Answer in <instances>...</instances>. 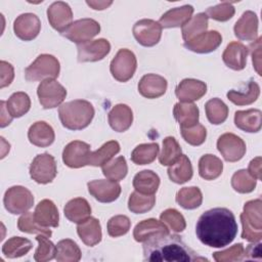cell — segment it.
Instances as JSON below:
<instances>
[{
  "label": "cell",
  "mask_w": 262,
  "mask_h": 262,
  "mask_svg": "<svg viewBox=\"0 0 262 262\" xmlns=\"http://www.w3.org/2000/svg\"><path fill=\"white\" fill-rule=\"evenodd\" d=\"M181 156V147L177 140L168 136L163 140V149L159 156V162L163 166L173 165Z\"/></svg>",
  "instance_id": "cell-45"
},
{
  "label": "cell",
  "mask_w": 262,
  "mask_h": 262,
  "mask_svg": "<svg viewBox=\"0 0 262 262\" xmlns=\"http://www.w3.org/2000/svg\"><path fill=\"white\" fill-rule=\"evenodd\" d=\"M217 148L227 162H237L246 154L245 141L233 133H224L217 140Z\"/></svg>",
  "instance_id": "cell-12"
},
{
  "label": "cell",
  "mask_w": 262,
  "mask_h": 262,
  "mask_svg": "<svg viewBox=\"0 0 262 262\" xmlns=\"http://www.w3.org/2000/svg\"><path fill=\"white\" fill-rule=\"evenodd\" d=\"M173 115L181 128H190L199 122V108L191 102H178L174 105Z\"/></svg>",
  "instance_id": "cell-30"
},
{
  "label": "cell",
  "mask_w": 262,
  "mask_h": 262,
  "mask_svg": "<svg viewBox=\"0 0 262 262\" xmlns=\"http://www.w3.org/2000/svg\"><path fill=\"white\" fill-rule=\"evenodd\" d=\"M226 95L227 98L236 105H248L257 100L260 95V87L254 80H250L245 88L229 90Z\"/></svg>",
  "instance_id": "cell-32"
},
{
  "label": "cell",
  "mask_w": 262,
  "mask_h": 262,
  "mask_svg": "<svg viewBox=\"0 0 262 262\" xmlns=\"http://www.w3.org/2000/svg\"><path fill=\"white\" fill-rule=\"evenodd\" d=\"M195 233L205 246L223 248L235 238L237 223L229 209L214 208L201 215L196 222Z\"/></svg>",
  "instance_id": "cell-1"
},
{
  "label": "cell",
  "mask_w": 262,
  "mask_h": 262,
  "mask_svg": "<svg viewBox=\"0 0 262 262\" xmlns=\"http://www.w3.org/2000/svg\"><path fill=\"white\" fill-rule=\"evenodd\" d=\"M34 218L43 227H57L59 214L55 204L50 200H42L35 208Z\"/></svg>",
  "instance_id": "cell-24"
},
{
  "label": "cell",
  "mask_w": 262,
  "mask_h": 262,
  "mask_svg": "<svg viewBox=\"0 0 262 262\" xmlns=\"http://www.w3.org/2000/svg\"><path fill=\"white\" fill-rule=\"evenodd\" d=\"M160 185V177L151 170L138 172L133 178V187L143 194H154Z\"/></svg>",
  "instance_id": "cell-33"
},
{
  "label": "cell",
  "mask_w": 262,
  "mask_h": 262,
  "mask_svg": "<svg viewBox=\"0 0 262 262\" xmlns=\"http://www.w3.org/2000/svg\"><path fill=\"white\" fill-rule=\"evenodd\" d=\"M223 171L222 161L214 155H204L199 161V174L206 180L218 178Z\"/></svg>",
  "instance_id": "cell-34"
},
{
  "label": "cell",
  "mask_w": 262,
  "mask_h": 262,
  "mask_svg": "<svg viewBox=\"0 0 262 262\" xmlns=\"http://www.w3.org/2000/svg\"><path fill=\"white\" fill-rule=\"evenodd\" d=\"M168 175L169 178L177 184L189 181L192 177V166L188 157L181 155L180 158L169 167Z\"/></svg>",
  "instance_id": "cell-35"
},
{
  "label": "cell",
  "mask_w": 262,
  "mask_h": 262,
  "mask_svg": "<svg viewBox=\"0 0 262 262\" xmlns=\"http://www.w3.org/2000/svg\"><path fill=\"white\" fill-rule=\"evenodd\" d=\"M176 202L184 209L193 210L202 205L203 194L201 189L196 186L183 187L177 192Z\"/></svg>",
  "instance_id": "cell-40"
},
{
  "label": "cell",
  "mask_w": 262,
  "mask_h": 262,
  "mask_svg": "<svg viewBox=\"0 0 262 262\" xmlns=\"http://www.w3.org/2000/svg\"><path fill=\"white\" fill-rule=\"evenodd\" d=\"M6 106L13 118H20L30 111L31 99L25 92H15L6 101Z\"/></svg>",
  "instance_id": "cell-42"
},
{
  "label": "cell",
  "mask_w": 262,
  "mask_h": 262,
  "mask_svg": "<svg viewBox=\"0 0 262 262\" xmlns=\"http://www.w3.org/2000/svg\"><path fill=\"white\" fill-rule=\"evenodd\" d=\"M143 260L148 262H194L208 261L199 256L177 234L154 236L143 245Z\"/></svg>",
  "instance_id": "cell-2"
},
{
  "label": "cell",
  "mask_w": 262,
  "mask_h": 262,
  "mask_svg": "<svg viewBox=\"0 0 262 262\" xmlns=\"http://www.w3.org/2000/svg\"><path fill=\"white\" fill-rule=\"evenodd\" d=\"M137 68L135 54L129 49H120L111 61L110 70L112 76L119 82L130 80Z\"/></svg>",
  "instance_id": "cell-7"
},
{
  "label": "cell",
  "mask_w": 262,
  "mask_h": 262,
  "mask_svg": "<svg viewBox=\"0 0 262 262\" xmlns=\"http://www.w3.org/2000/svg\"><path fill=\"white\" fill-rule=\"evenodd\" d=\"M136 41L145 47H151L159 43L162 36V26L152 19H140L132 29Z\"/></svg>",
  "instance_id": "cell-11"
},
{
  "label": "cell",
  "mask_w": 262,
  "mask_h": 262,
  "mask_svg": "<svg viewBox=\"0 0 262 262\" xmlns=\"http://www.w3.org/2000/svg\"><path fill=\"white\" fill-rule=\"evenodd\" d=\"M235 9L230 2H222L216 6L209 7L206 11L208 17L218 21H227L234 15Z\"/></svg>",
  "instance_id": "cell-53"
},
{
  "label": "cell",
  "mask_w": 262,
  "mask_h": 262,
  "mask_svg": "<svg viewBox=\"0 0 262 262\" xmlns=\"http://www.w3.org/2000/svg\"><path fill=\"white\" fill-rule=\"evenodd\" d=\"M206 83L195 79H184L175 89V94L181 102H192L199 100L206 94Z\"/></svg>",
  "instance_id": "cell-19"
},
{
  "label": "cell",
  "mask_w": 262,
  "mask_h": 262,
  "mask_svg": "<svg viewBox=\"0 0 262 262\" xmlns=\"http://www.w3.org/2000/svg\"><path fill=\"white\" fill-rule=\"evenodd\" d=\"M108 124L117 132H124L130 128L133 122L132 110L123 103L116 104L108 113Z\"/></svg>",
  "instance_id": "cell-25"
},
{
  "label": "cell",
  "mask_w": 262,
  "mask_h": 262,
  "mask_svg": "<svg viewBox=\"0 0 262 262\" xmlns=\"http://www.w3.org/2000/svg\"><path fill=\"white\" fill-rule=\"evenodd\" d=\"M0 108H1V116H0V120H1V121H0V126H1V128H4V127L8 126V125L11 123L13 117L9 114V112H8V110H7V106H6V102H5L4 100H1V102H0Z\"/></svg>",
  "instance_id": "cell-59"
},
{
  "label": "cell",
  "mask_w": 262,
  "mask_h": 262,
  "mask_svg": "<svg viewBox=\"0 0 262 262\" xmlns=\"http://www.w3.org/2000/svg\"><path fill=\"white\" fill-rule=\"evenodd\" d=\"M244 260H261V243L255 242L247 247L244 251Z\"/></svg>",
  "instance_id": "cell-57"
},
{
  "label": "cell",
  "mask_w": 262,
  "mask_h": 262,
  "mask_svg": "<svg viewBox=\"0 0 262 262\" xmlns=\"http://www.w3.org/2000/svg\"><path fill=\"white\" fill-rule=\"evenodd\" d=\"M63 213L71 222L79 224L90 217L91 207L85 199L76 198L66 204Z\"/></svg>",
  "instance_id": "cell-31"
},
{
  "label": "cell",
  "mask_w": 262,
  "mask_h": 262,
  "mask_svg": "<svg viewBox=\"0 0 262 262\" xmlns=\"http://www.w3.org/2000/svg\"><path fill=\"white\" fill-rule=\"evenodd\" d=\"M256 183L257 179L245 169L236 171L231 177V186L239 193H249L253 191L256 187Z\"/></svg>",
  "instance_id": "cell-47"
},
{
  "label": "cell",
  "mask_w": 262,
  "mask_h": 262,
  "mask_svg": "<svg viewBox=\"0 0 262 262\" xmlns=\"http://www.w3.org/2000/svg\"><path fill=\"white\" fill-rule=\"evenodd\" d=\"M58 116L64 128L82 130L91 123L94 117V107L87 100L75 99L62 103L58 108Z\"/></svg>",
  "instance_id": "cell-3"
},
{
  "label": "cell",
  "mask_w": 262,
  "mask_h": 262,
  "mask_svg": "<svg viewBox=\"0 0 262 262\" xmlns=\"http://www.w3.org/2000/svg\"><path fill=\"white\" fill-rule=\"evenodd\" d=\"M37 94L41 105L47 110L60 105L67 96V90L56 80L45 79L39 84Z\"/></svg>",
  "instance_id": "cell-9"
},
{
  "label": "cell",
  "mask_w": 262,
  "mask_h": 262,
  "mask_svg": "<svg viewBox=\"0 0 262 262\" xmlns=\"http://www.w3.org/2000/svg\"><path fill=\"white\" fill-rule=\"evenodd\" d=\"M248 172L255 178L260 180L262 178L261 176V158L257 157L255 159H253L250 164H249V168H248Z\"/></svg>",
  "instance_id": "cell-58"
},
{
  "label": "cell",
  "mask_w": 262,
  "mask_h": 262,
  "mask_svg": "<svg viewBox=\"0 0 262 262\" xmlns=\"http://www.w3.org/2000/svg\"><path fill=\"white\" fill-rule=\"evenodd\" d=\"M261 40L262 38L259 37L256 41H254L253 44L250 45L251 53H252V61L254 64V68L259 76H261Z\"/></svg>",
  "instance_id": "cell-56"
},
{
  "label": "cell",
  "mask_w": 262,
  "mask_h": 262,
  "mask_svg": "<svg viewBox=\"0 0 262 262\" xmlns=\"http://www.w3.org/2000/svg\"><path fill=\"white\" fill-rule=\"evenodd\" d=\"M33 245L31 241L20 236H12L7 239L2 246V253L7 258H18L26 255Z\"/></svg>",
  "instance_id": "cell-38"
},
{
  "label": "cell",
  "mask_w": 262,
  "mask_h": 262,
  "mask_svg": "<svg viewBox=\"0 0 262 262\" xmlns=\"http://www.w3.org/2000/svg\"><path fill=\"white\" fill-rule=\"evenodd\" d=\"M208 18L205 12L192 16L181 29L183 40L187 42L205 33L208 29Z\"/></svg>",
  "instance_id": "cell-37"
},
{
  "label": "cell",
  "mask_w": 262,
  "mask_h": 262,
  "mask_svg": "<svg viewBox=\"0 0 262 262\" xmlns=\"http://www.w3.org/2000/svg\"><path fill=\"white\" fill-rule=\"evenodd\" d=\"M262 201L260 199L249 201L241 214L243 225L242 237L249 242H260L262 238Z\"/></svg>",
  "instance_id": "cell-4"
},
{
  "label": "cell",
  "mask_w": 262,
  "mask_h": 262,
  "mask_svg": "<svg viewBox=\"0 0 262 262\" xmlns=\"http://www.w3.org/2000/svg\"><path fill=\"white\" fill-rule=\"evenodd\" d=\"M248 51V47L243 43L230 42L222 54L223 62L231 70L242 71L247 64Z\"/></svg>",
  "instance_id": "cell-22"
},
{
  "label": "cell",
  "mask_w": 262,
  "mask_h": 262,
  "mask_svg": "<svg viewBox=\"0 0 262 262\" xmlns=\"http://www.w3.org/2000/svg\"><path fill=\"white\" fill-rule=\"evenodd\" d=\"M159 154L158 143H142L137 145L132 154L131 160L136 165H147L154 162Z\"/></svg>",
  "instance_id": "cell-43"
},
{
  "label": "cell",
  "mask_w": 262,
  "mask_h": 262,
  "mask_svg": "<svg viewBox=\"0 0 262 262\" xmlns=\"http://www.w3.org/2000/svg\"><path fill=\"white\" fill-rule=\"evenodd\" d=\"M41 29V21L34 13H23L18 15L13 23V31L17 38L24 41L35 39Z\"/></svg>",
  "instance_id": "cell-17"
},
{
  "label": "cell",
  "mask_w": 262,
  "mask_h": 262,
  "mask_svg": "<svg viewBox=\"0 0 262 262\" xmlns=\"http://www.w3.org/2000/svg\"><path fill=\"white\" fill-rule=\"evenodd\" d=\"M100 32V25L92 18L78 19L61 34L63 37L77 44L90 41Z\"/></svg>",
  "instance_id": "cell-10"
},
{
  "label": "cell",
  "mask_w": 262,
  "mask_h": 262,
  "mask_svg": "<svg viewBox=\"0 0 262 262\" xmlns=\"http://www.w3.org/2000/svg\"><path fill=\"white\" fill-rule=\"evenodd\" d=\"M244 246L242 243L235 244L232 247L213 253V258L217 262H231V261H242L244 260Z\"/></svg>",
  "instance_id": "cell-54"
},
{
  "label": "cell",
  "mask_w": 262,
  "mask_h": 262,
  "mask_svg": "<svg viewBox=\"0 0 262 262\" xmlns=\"http://www.w3.org/2000/svg\"><path fill=\"white\" fill-rule=\"evenodd\" d=\"M131 226L130 219L125 215H116L107 222V233L113 237L126 234Z\"/></svg>",
  "instance_id": "cell-51"
},
{
  "label": "cell",
  "mask_w": 262,
  "mask_h": 262,
  "mask_svg": "<svg viewBox=\"0 0 262 262\" xmlns=\"http://www.w3.org/2000/svg\"><path fill=\"white\" fill-rule=\"evenodd\" d=\"M168 233L169 229L164 222L159 221L155 218H149L140 221L135 226L133 230V237L138 243H144L154 236L164 235Z\"/></svg>",
  "instance_id": "cell-20"
},
{
  "label": "cell",
  "mask_w": 262,
  "mask_h": 262,
  "mask_svg": "<svg viewBox=\"0 0 262 262\" xmlns=\"http://www.w3.org/2000/svg\"><path fill=\"white\" fill-rule=\"evenodd\" d=\"M167 80L156 74L144 75L138 83L139 93L146 98H158L167 90Z\"/></svg>",
  "instance_id": "cell-23"
},
{
  "label": "cell",
  "mask_w": 262,
  "mask_h": 262,
  "mask_svg": "<svg viewBox=\"0 0 262 262\" xmlns=\"http://www.w3.org/2000/svg\"><path fill=\"white\" fill-rule=\"evenodd\" d=\"M56 174L55 160L47 152L36 156L30 165V176L37 183H50L55 178Z\"/></svg>",
  "instance_id": "cell-8"
},
{
  "label": "cell",
  "mask_w": 262,
  "mask_h": 262,
  "mask_svg": "<svg viewBox=\"0 0 262 262\" xmlns=\"http://www.w3.org/2000/svg\"><path fill=\"white\" fill-rule=\"evenodd\" d=\"M77 232L81 241L88 247H93L100 243L102 233L99 221L96 218L89 217L77 226Z\"/></svg>",
  "instance_id": "cell-29"
},
{
  "label": "cell",
  "mask_w": 262,
  "mask_h": 262,
  "mask_svg": "<svg viewBox=\"0 0 262 262\" xmlns=\"http://www.w3.org/2000/svg\"><path fill=\"white\" fill-rule=\"evenodd\" d=\"M222 42V36L217 31H209L201 34L190 41L184 42V47L196 53H209L216 50Z\"/></svg>",
  "instance_id": "cell-18"
},
{
  "label": "cell",
  "mask_w": 262,
  "mask_h": 262,
  "mask_svg": "<svg viewBox=\"0 0 262 262\" xmlns=\"http://www.w3.org/2000/svg\"><path fill=\"white\" fill-rule=\"evenodd\" d=\"M81 250L78 245L70 239H61L56 245L55 259L58 262H78L81 259Z\"/></svg>",
  "instance_id": "cell-39"
},
{
  "label": "cell",
  "mask_w": 262,
  "mask_h": 262,
  "mask_svg": "<svg viewBox=\"0 0 262 262\" xmlns=\"http://www.w3.org/2000/svg\"><path fill=\"white\" fill-rule=\"evenodd\" d=\"M86 3L95 10H103L112 5L113 1H86Z\"/></svg>",
  "instance_id": "cell-60"
},
{
  "label": "cell",
  "mask_w": 262,
  "mask_h": 262,
  "mask_svg": "<svg viewBox=\"0 0 262 262\" xmlns=\"http://www.w3.org/2000/svg\"><path fill=\"white\" fill-rule=\"evenodd\" d=\"M0 77H1V83H0V88H4L8 85L11 84L13 78H14V71L13 67L5 61L1 60L0 61Z\"/></svg>",
  "instance_id": "cell-55"
},
{
  "label": "cell",
  "mask_w": 262,
  "mask_h": 262,
  "mask_svg": "<svg viewBox=\"0 0 262 262\" xmlns=\"http://www.w3.org/2000/svg\"><path fill=\"white\" fill-rule=\"evenodd\" d=\"M3 203L5 209L9 213L17 215L28 212L33 207L34 196L28 188L15 185L5 191Z\"/></svg>",
  "instance_id": "cell-6"
},
{
  "label": "cell",
  "mask_w": 262,
  "mask_h": 262,
  "mask_svg": "<svg viewBox=\"0 0 262 262\" xmlns=\"http://www.w3.org/2000/svg\"><path fill=\"white\" fill-rule=\"evenodd\" d=\"M156 203L154 194H143L138 191H133L128 201V209L134 214H143L150 211Z\"/></svg>",
  "instance_id": "cell-44"
},
{
  "label": "cell",
  "mask_w": 262,
  "mask_h": 262,
  "mask_svg": "<svg viewBox=\"0 0 262 262\" xmlns=\"http://www.w3.org/2000/svg\"><path fill=\"white\" fill-rule=\"evenodd\" d=\"M17 228L21 232L44 234V235H47L48 237H50L52 234L50 229H48L47 227H43L36 222L34 218V213H31V212H26L18 218Z\"/></svg>",
  "instance_id": "cell-48"
},
{
  "label": "cell",
  "mask_w": 262,
  "mask_h": 262,
  "mask_svg": "<svg viewBox=\"0 0 262 262\" xmlns=\"http://www.w3.org/2000/svg\"><path fill=\"white\" fill-rule=\"evenodd\" d=\"M181 135L187 143L193 146H198L205 142L207 130L202 124L198 123L190 128H181Z\"/></svg>",
  "instance_id": "cell-52"
},
{
  "label": "cell",
  "mask_w": 262,
  "mask_h": 262,
  "mask_svg": "<svg viewBox=\"0 0 262 262\" xmlns=\"http://www.w3.org/2000/svg\"><path fill=\"white\" fill-rule=\"evenodd\" d=\"M206 116L211 124L219 125L225 122L228 116V106L219 98H212L205 104Z\"/></svg>",
  "instance_id": "cell-41"
},
{
  "label": "cell",
  "mask_w": 262,
  "mask_h": 262,
  "mask_svg": "<svg viewBox=\"0 0 262 262\" xmlns=\"http://www.w3.org/2000/svg\"><path fill=\"white\" fill-rule=\"evenodd\" d=\"M60 71L59 61L51 54L39 55L26 70L25 77L27 81L35 82L45 79H55Z\"/></svg>",
  "instance_id": "cell-5"
},
{
  "label": "cell",
  "mask_w": 262,
  "mask_h": 262,
  "mask_svg": "<svg viewBox=\"0 0 262 262\" xmlns=\"http://www.w3.org/2000/svg\"><path fill=\"white\" fill-rule=\"evenodd\" d=\"M47 17L50 26L61 34L72 25L73 12L70 5L62 1L53 2L47 8Z\"/></svg>",
  "instance_id": "cell-16"
},
{
  "label": "cell",
  "mask_w": 262,
  "mask_h": 262,
  "mask_svg": "<svg viewBox=\"0 0 262 262\" xmlns=\"http://www.w3.org/2000/svg\"><path fill=\"white\" fill-rule=\"evenodd\" d=\"M38 242V248L34 254V259L37 262H46L55 258L56 246L48 239L47 235L38 234L36 237Z\"/></svg>",
  "instance_id": "cell-49"
},
{
  "label": "cell",
  "mask_w": 262,
  "mask_h": 262,
  "mask_svg": "<svg viewBox=\"0 0 262 262\" xmlns=\"http://www.w3.org/2000/svg\"><path fill=\"white\" fill-rule=\"evenodd\" d=\"M192 13L193 7L191 5L175 7L165 12L161 16L159 24L162 28H182L191 18Z\"/></svg>",
  "instance_id": "cell-27"
},
{
  "label": "cell",
  "mask_w": 262,
  "mask_h": 262,
  "mask_svg": "<svg viewBox=\"0 0 262 262\" xmlns=\"http://www.w3.org/2000/svg\"><path fill=\"white\" fill-rule=\"evenodd\" d=\"M261 117L262 113L257 108L237 111L234 114V124L243 131L256 133L261 129Z\"/></svg>",
  "instance_id": "cell-28"
},
{
  "label": "cell",
  "mask_w": 262,
  "mask_h": 262,
  "mask_svg": "<svg viewBox=\"0 0 262 262\" xmlns=\"http://www.w3.org/2000/svg\"><path fill=\"white\" fill-rule=\"evenodd\" d=\"M120 151V144L116 140H111L105 142L99 149L90 152L88 157L87 165L94 167H102Z\"/></svg>",
  "instance_id": "cell-36"
},
{
  "label": "cell",
  "mask_w": 262,
  "mask_h": 262,
  "mask_svg": "<svg viewBox=\"0 0 262 262\" xmlns=\"http://www.w3.org/2000/svg\"><path fill=\"white\" fill-rule=\"evenodd\" d=\"M234 35L237 39L244 41H255L258 36V17L255 12L248 10L243 13L235 23Z\"/></svg>",
  "instance_id": "cell-21"
},
{
  "label": "cell",
  "mask_w": 262,
  "mask_h": 262,
  "mask_svg": "<svg viewBox=\"0 0 262 262\" xmlns=\"http://www.w3.org/2000/svg\"><path fill=\"white\" fill-rule=\"evenodd\" d=\"M160 219L175 232H181L186 227V222L183 215L175 209L165 210L161 214Z\"/></svg>",
  "instance_id": "cell-50"
},
{
  "label": "cell",
  "mask_w": 262,
  "mask_h": 262,
  "mask_svg": "<svg viewBox=\"0 0 262 262\" xmlns=\"http://www.w3.org/2000/svg\"><path fill=\"white\" fill-rule=\"evenodd\" d=\"M78 61H98L105 57L111 51V44L106 39H97L77 44Z\"/></svg>",
  "instance_id": "cell-13"
},
{
  "label": "cell",
  "mask_w": 262,
  "mask_h": 262,
  "mask_svg": "<svg viewBox=\"0 0 262 262\" xmlns=\"http://www.w3.org/2000/svg\"><path fill=\"white\" fill-rule=\"evenodd\" d=\"M90 152L88 143L74 140L66 145L62 151V161L70 168H81L87 165Z\"/></svg>",
  "instance_id": "cell-14"
},
{
  "label": "cell",
  "mask_w": 262,
  "mask_h": 262,
  "mask_svg": "<svg viewBox=\"0 0 262 262\" xmlns=\"http://www.w3.org/2000/svg\"><path fill=\"white\" fill-rule=\"evenodd\" d=\"M101 168L103 175L112 181H120L124 179L128 172L126 159L122 156L116 158L111 162H107Z\"/></svg>",
  "instance_id": "cell-46"
},
{
  "label": "cell",
  "mask_w": 262,
  "mask_h": 262,
  "mask_svg": "<svg viewBox=\"0 0 262 262\" xmlns=\"http://www.w3.org/2000/svg\"><path fill=\"white\" fill-rule=\"evenodd\" d=\"M28 138L32 144L39 147H46L53 143L55 134L49 124L44 121H38L30 127Z\"/></svg>",
  "instance_id": "cell-26"
},
{
  "label": "cell",
  "mask_w": 262,
  "mask_h": 262,
  "mask_svg": "<svg viewBox=\"0 0 262 262\" xmlns=\"http://www.w3.org/2000/svg\"><path fill=\"white\" fill-rule=\"evenodd\" d=\"M89 193L100 203H112L121 193V185L117 181L98 179L87 183Z\"/></svg>",
  "instance_id": "cell-15"
}]
</instances>
